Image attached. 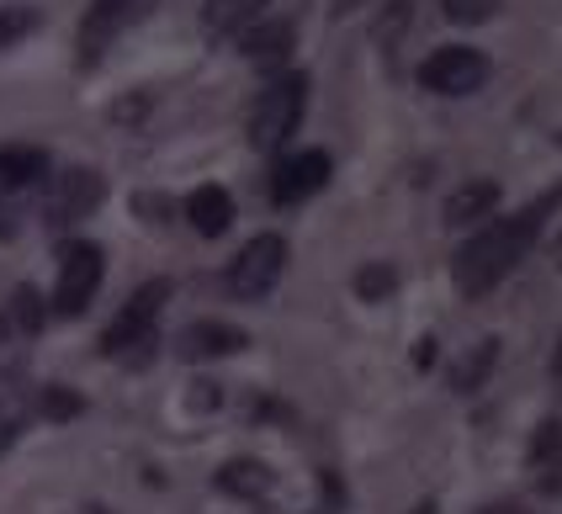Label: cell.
Segmentation results:
<instances>
[{
	"instance_id": "1",
	"label": "cell",
	"mask_w": 562,
	"mask_h": 514,
	"mask_svg": "<svg viewBox=\"0 0 562 514\" xmlns=\"http://www.w3.org/2000/svg\"><path fill=\"white\" fill-rule=\"evenodd\" d=\"M562 202V192H547L541 202L531 207H520V213H509V218H494V224L483 228L477 239L462 244V255L451 260V276H457V287L468 292V297H483V292H494L526 260V250L536 244V233L547 224V213Z\"/></svg>"
},
{
	"instance_id": "2",
	"label": "cell",
	"mask_w": 562,
	"mask_h": 514,
	"mask_svg": "<svg viewBox=\"0 0 562 514\" xmlns=\"http://www.w3.org/2000/svg\"><path fill=\"white\" fill-rule=\"evenodd\" d=\"M303 106H308V75H277L250 112V144L260 155H277L281 144L297 133L303 123Z\"/></svg>"
},
{
	"instance_id": "3",
	"label": "cell",
	"mask_w": 562,
	"mask_h": 514,
	"mask_svg": "<svg viewBox=\"0 0 562 514\" xmlns=\"http://www.w3.org/2000/svg\"><path fill=\"white\" fill-rule=\"evenodd\" d=\"M165 302H170V282H144V287L123 302V313L106 323L101 355H112V361H144L149 345H155V319Z\"/></svg>"
},
{
	"instance_id": "4",
	"label": "cell",
	"mask_w": 562,
	"mask_h": 514,
	"mask_svg": "<svg viewBox=\"0 0 562 514\" xmlns=\"http://www.w3.org/2000/svg\"><path fill=\"white\" fill-rule=\"evenodd\" d=\"M281 271H286V239H281V233H255L250 244L228 260L223 287L234 292L239 302H260V297L281 282Z\"/></svg>"
},
{
	"instance_id": "5",
	"label": "cell",
	"mask_w": 562,
	"mask_h": 514,
	"mask_svg": "<svg viewBox=\"0 0 562 514\" xmlns=\"http://www.w3.org/2000/svg\"><path fill=\"white\" fill-rule=\"evenodd\" d=\"M59 260L64 265H59V287H54V313H59V319H80V313L91 308L95 287H101L106 260H101V244H91V239L64 244Z\"/></svg>"
},
{
	"instance_id": "6",
	"label": "cell",
	"mask_w": 562,
	"mask_h": 514,
	"mask_svg": "<svg viewBox=\"0 0 562 514\" xmlns=\"http://www.w3.org/2000/svg\"><path fill=\"white\" fill-rule=\"evenodd\" d=\"M483 80H488V59L477 48H462V43L436 48L419 65V85L436 91V96H472V91H483Z\"/></svg>"
},
{
	"instance_id": "7",
	"label": "cell",
	"mask_w": 562,
	"mask_h": 514,
	"mask_svg": "<svg viewBox=\"0 0 562 514\" xmlns=\"http://www.w3.org/2000/svg\"><path fill=\"white\" fill-rule=\"evenodd\" d=\"M149 5H155V0H91V5H86V22H80V37H75V43H80V65L91 69L95 59L123 37V27H133Z\"/></svg>"
},
{
	"instance_id": "8",
	"label": "cell",
	"mask_w": 562,
	"mask_h": 514,
	"mask_svg": "<svg viewBox=\"0 0 562 514\" xmlns=\"http://www.w3.org/2000/svg\"><path fill=\"white\" fill-rule=\"evenodd\" d=\"M101 196H106V186H101V175H95V170H64V175H54V192H48L43 218H48L54 228L80 224L86 213L101 207Z\"/></svg>"
},
{
	"instance_id": "9",
	"label": "cell",
	"mask_w": 562,
	"mask_h": 514,
	"mask_svg": "<svg viewBox=\"0 0 562 514\" xmlns=\"http://www.w3.org/2000/svg\"><path fill=\"white\" fill-rule=\"evenodd\" d=\"M329 155L324 149H303V155H286L277 164V175H271V202L277 207H292V202H308L313 192H324V181H329Z\"/></svg>"
},
{
	"instance_id": "10",
	"label": "cell",
	"mask_w": 562,
	"mask_h": 514,
	"mask_svg": "<svg viewBox=\"0 0 562 514\" xmlns=\"http://www.w3.org/2000/svg\"><path fill=\"white\" fill-rule=\"evenodd\" d=\"M250 345V334L245 329H234V323H218V319H202L191 323L187 334H181V361H218V355H234Z\"/></svg>"
},
{
	"instance_id": "11",
	"label": "cell",
	"mask_w": 562,
	"mask_h": 514,
	"mask_svg": "<svg viewBox=\"0 0 562 514\" xmlns=\"http://www.w3.org/2000/svg\"><path fill=\"white\" fill-rule=\"evenodd\" d=\"M43 319H48L43 297L32 287H16L5 302H0V340H5V345H27V340H37Z\"/></svg>"
},
{
	"instance_id": "12",
	"label": "cell",
	"mask_w": 562,
	"mask_h": 514,
	"mask_svg": "<svg viewBox=\"0 0 562 514\" xmlns=\"http://www.w3.org/2000/svg\"><path fill=\"white\" fill-rule=\"evenodd\" d=\"M187 224L196 228L202 239L228 233V224H234V196L223 192V186H196V192L187 196Z\"/></svg>"
},
{
	"instance_id": "13",
	"label": "cell",
	"mask_w": 562,
	"mask_h": 514,
	"mask_svg": "<svg viewBox=\"0 0 562 514\" xmlns=\"http://www.w3.org/2000/svg\"><path fill=\"white\" fill-rule=\"evenodd\" d=\"M48 175V155L43 149H27V144H16V149H0V196H16L37 186Z\"/></svg>"
},
{
	"instance_id": "14",
	"label": "cell",
	"mask_w": 562,
	"mask_h": 514,
	"mask_svg": "<svg viewBox=\"0 0 562 514\" xmlns=\"http://www.w3.org/2000/svg\"><path fill=\"white\" fill-rule=\"evenodd\" d=\"M292 37H297V27H292V22H260V27H245L239 48H245L260 69H277L281 59L292 54Z\"/></svg>"
},
{
	"instance_id": "15",
	"label": "cell",
	"mask_w": 562,
	"mask_h": 514,
	"mask_svg": "<svg viewBox=\"0 0 562 514\" xmlns=\"http://www.w3.org/2000/svg\"><path fill=\"white\" fill-rule=\"evenodd\" d=\"M494 207H499L494 181H462L446 196V224H483V218H494Z\"/></svg>"
},
{
	"instance_id": "16",
	"label": "cell",
	"mask_w": 562,
	"mask_h": 514,
	"mask_svg": "<svg viewBox=\"0 0 562 514\" xmlns=\"http://www.w3.org/2000/svg\"><path fill=\"white\" fill-rule=\"evenodd\" d=\"M218 488H223V493H234V499H266V493L277 488V472H271L266 461L239 456V461H223Z\"/></svg>"
},
{
	"instance_id": "17",
	"label": "cell",
	"mask_w": 562,
	"mask_h": 514,
	"mask_svg": "<svg viewBox=\"0 0 562 514\" xmlns=\"http://www.w3.org/2000/svg\"><path fill=\"white\" fill-rule=\"evenodd\" d=\"M266 5H271V0H207V5H202V27L213 37H234V33H245Z\"/></svg>"
},
{
	"instance_id": "18",
	"label": "cell",
	"mask_w": 562,
	"mask_h": 514,
	"mask_svg": "<svg viewBox=\"0 0 562 514\" xmlns=\"http://www.w3.org/2000/svg\"><path fill=\"white\" fill-rule=\"evenodd\" d=\"M499 366V340H477L462 361H451V387L457 392H472V387H483V377Z\"/></svg>"
},
{
	"instance_id": "19",
	"label": "cell",
	"mask_w": 562,
	"mask_h": 514,
	"mask_svg": "<svg viewBox=\"0 0 562 514\" xmlns=\"http://www.w3.org/2000/svg\"><path fill=\"white\" fill-rule=\"evenodd\" d=\"M398 287V271L393 265H367V271H356V297L361 302H387Z\"/></svg>"
},
{
	"instance_id": "20",
	"label": "cell",
	"mask_w": 562,
	"mask_h": 514,
	"mask_svg": "<svg viewBox=\"0 0 562 514\" xmlns=\"http://www.w3.org/2000/svg\"><path fill=\"white\" fill-rule=\"evenodd\" d=\"M32 409L43 419H75L86 403L75 398V392H64V387H37V398H32Z\"/></svg>"
},
{
	"instance_id": "21",
	"label": "cell",
	"mask_w": 562,
	"mask_h": 514,
	"mask_svg": "<svg viewBox=\"0 0 562 514\" xmlns=\"http://www.w3.org/2000/svg\"><path fill=\"white\" fill-rule=\"evenodd\" d=\"M37 27V11L32 5H0V48H11L16 37H27Z\"/></svg>"
},
{
	"instance_id": "22",
	"label": "cell",
	"mask_w": 562,
	"mask_h": 514,
	"mask_svg": "<svg viewBox=\"0 0 562 514\" xmlns=\"http://www.w3.org/2000/svg\"><path fill=\"white\" fill-rule=\"evenodd\" d=\"M494 5H499V0H446V16L462 22V27H472V22H488Z\"/></svg>"
},
{
	"instance_id": "23",
	"label": "cell",
	"mask_w": 562,
	"mask_h": 514,
	"mask_svg": "<svg viewBox=\"0 0 562 514\" xmlns=\"http://www.w3.org/2000/svg\"><path fill=\"white\" fill-rule=\"evenodd\" d=\"M138 213H149V224H170V202L165 196H138Z\"/></svg>"
},
{
	"instance_id": "24",
	"label": "cell",
	"mask_w": 562,
	"mask_h": 514,
	"mask_svg": "<svg viewBox=\"0 0 562 514\" xmlns=\"http://www.w3.org/2000/svg\"><path fill=\"white\" fill-rule=\"evenodd\" d=\"M11 441H16V424H0V456L11 450Z\"/></svg>"
},
{
	"instance_id": "25",
	"label": "cell",
	"mask_w": 562,
	"mask_h": 514,
	"mask_svg": "<svg viewBox=\"0 0 562 514\" xmlns=\"http://www.w3.org/2000/svg\"><path fill=\"white\" fill-rule=\"evenodd\" d=\"M552 377L562 382V340H558V355H552Z\"/></svg>"
}]
</instances>
